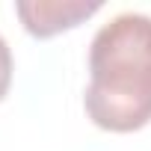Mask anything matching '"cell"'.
I'll list each match as a JSON object with an SVG mask.
<instances>
[{
	"label": "cell",
	"instance_id": "obj_2",
	"mask_svg": "<svg viewBox=\"0 0 151 151\" xmlns=\"http://www.w3.org/2000/svg\"><path fill=\"white\" fill-rule=\"evenodd\" d=\"M98 9L101 0H18L15 3L24 30L36 39H50L62 30H71Z\"/></svg>",
	"mask_w": 151,
	"mask_h": 151
},
{
	"label": "cell",
	"instance_id": "obj_1",
	"mask_svg": "<svg viewBox=\"0 0 151 151\" xmlns=\"http://www.w3.org/2000/svg\"><path fill=\"white\" fill-rule=\"evenodd\" d=\"M89 119L113 133H130L151 122V15L122 12L89 45Z\"/></svg>",
	"mask_w": 151,
	"mask_h": 151
},
{
	"label": "cell",
	"instance_id": "obj_3",
	"mask_svg": "<svg viewBox=\"0 0 151 151\" xmlns=\"http://www.w3.org/2000/svg\"><path fill=\"white\" fill-rule=\"evenodd\" d=\"M9 86H12V50H9L6 39L0 36V101L6 98Z\"/></svg>",
	"mask_w": 151,
	"mask_h": 151
}]
</instances>
